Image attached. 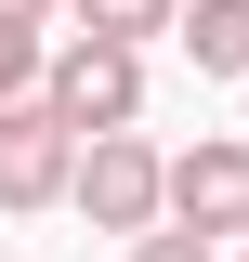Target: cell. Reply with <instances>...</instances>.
I'll return each mask as SVG.
<instances>
[{"instance_id": "obj_1", "label": "cell", "mask_w": 249, "mask_h": 262, "mask_svg": "<svg viewBox=\"0 0 249 262\" xmlns=\"http://www.w3.org/2000/svg\"><path fill=\"white\" fill-rule=\"evenodd\" d=\"M39 118L53 131H131L144 118V53H118V39H66V53H39Z\"/></svg>"}, {"instance_id": "obj_2", "label": "cell", "mask_w": 249, "mask_h": 262, "mask_svg": "<svg viewBox=\"0 0 249 262\" xmlns=\"http://www.w3.org/2000/svg\"><path fill=\"white\" fill-rule=\"evenodd\" d=\"M157 223H184V236H249V131H197L184 158H157Z\"/></svg>"}, {"instance_id": "obj_3", "label": "cell", "mask_w": 249, "mask_h": 262, "mask_svg": "<svg viewBox=\"0 0 249 262\" xmlns=\"http://www.w3.org/2000/svg\"><path fill=\"white\" fill-rule=\"evenodd\" d=\"M66 196L92 210V236H144L157 223V144L144 131H92V144L66 158Z\"/></svg>"}, {"instance_id": "obj_4", "label": "cell", "mask_w": 249, "mask_h": 262, "mask_svg": "<svg viewBox=\"0 0 249 262\" xmlns=\"http://www.w3.org/2000/svg\"><path fill=\"white\" fill-rule=\"evenodd\" d=\"M66 158H79V131L39 118V92L0 105V210H53V196H66Z\"/></svg>"}, {"instance_id": "obj_5", "label": "cell", "mask_w": 249, "mask_h": 262, "mask_svg": "<svg viewBox=\"0 0 249 262\" xmlns=\"http://www.w3.org/2000/svg\"><path fill=\"white\" fill-rule=\"evenodd\" d=\"M171 39L197 79H249V0H171Z\"/></svg>"}, {"instance_id": "obj_6", "label": "cell", "mask_w": 249, "mask_h": 262, "mask_svg": "<svg viewBox=\"0 0 249 262\" xmlns=\"http://www.w3.org/2000/svg\"><path fill=\"white\" fill-rule=\"evenodd\" d=\"M53 13H79V39H118V53L171 39V0H53Z\"/></svg>"}, {"instance_id": "obj_7", "label": "cell", "mask_w": 249, "mask_h": 262, "mask_svg": "<svg viewBox=\"0 0 249 262\" xmlns=\"http://www.w3.org/2000/svg\"><path fill=\"white\" fill-rule=\"evenodd\" d=\"M39 53H53L39 27H0V105H27V92H39Z\"/></svg>"}, {"instance_id": "obj_8", "label": "cell", "mask_w": 249, "mask_h": 262, "mask_svg": "<svg viewBox=\"0 0 249 262\" xmlns=\"http://www.w3.org/2000/svg\"><path fill=\"white\" fill-rule=\"evenodd\" d=\"M131 262H210V236H184V223H144V236H131Z\"/></svg>"}, {"instance_id": "obj_9", "label": "cell", "mask_w": 249, "mask_h": 262, "mask_svg": "<svg viewBox=\"0 0 249 262\" xmlns=\"http://www.w3.org/2000/svg\"><path fill=\"white\" fill-rule=\"evenodd\" d=\"M0 27H53V0H0Z\"/></svg>"}, {"instance_id": "obj_10", "label": "cell", "mask_w": 249, "mask_h": 262, "mask_svg": "<svg viewBox=\"0 0 249 262\" xmlns=\"http://www.w3.org/2000/svg\"><path fill=\"white\" fill-rule=\"evenodd\" d=\"M236 262H249V249H236Z\"/></svg>"}]
</instances>
